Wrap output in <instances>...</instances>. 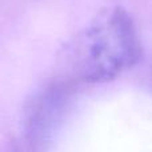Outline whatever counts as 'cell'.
Masks as SVG:
<instances>
[{
  "label": "cell",
  "instance_id": "obj_1",
  "mask_svg": "<svg viewBox=\"0 0 152 152\" xmlns=\"http://www.w3.org/2000/svg\"><path fill=\"white\" fill-rule=\"evenodd\" d=\"M69 52L77 77L91 84L113 80L143 58L137 27L123 7L99 13L76 36Z\"/></svg>",
  "mask_w": 152,
  "mask_h": 152
},
{
  "label": "cell",
  "instance_id": "obj_2",
  "mask_svg": "<svg viewBox=\"0 0 152 152\" xmlns=\"http://www.w3.org/2000/svg\"><path fill=\"white\" fill-rule=\"evenodd\" d=\"M71 80H53L43 86L28 102L23 129L27 144L34 151L45 150L59 131L74 97Z\"/></svg>",
  "mask_w": 152,
  "mask_h": 152
},
{
  "label": "cell",
  "instance_id": "obj_3",
  "mask_svg": "<svg viewBox=\"0 0 152 152\" xmlns=\"http://www.w3.org/2000/svg\"><path fill=\"white\" fill-rule=\"evenodd\" d=\"M5 152H16V151H5Z\"/></svg>",
  "mask_w": 152,
  "mask_h": 152
}]
</instances>
